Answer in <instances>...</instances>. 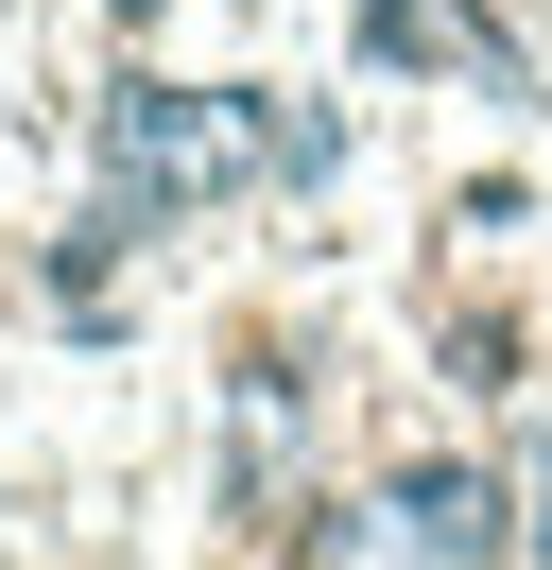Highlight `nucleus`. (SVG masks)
I'll list each match as a JSON object with an SVG mask.
<instances>
[{"mask_svg": "<svg viewBox=\"0 0 552 570\" xmlns=\"http://www.w3.org/2000/svg\"><path fill=\"white\" fill-rule=\"evenodd\" d=\"M379 501H397V535H414V553H432V570H483V553H501V484H483V466H397V484H379Z\"/></svg>", "mask_w": 552, "mask_h": 570, "instance_id": "obj_2", "label": "nucleus"}, {"mask_svg": "<svg viewBox=\"0 0 552 570\" xmlns=\"http://www.w3.org/2000/svg\"><path fill=\"white\" fill-rule=\"evenodd\" d=\"M310 570H414L397 501H310Z\"/></svg>", "mask_w": 552, "mask_h": 570, "instance_id": "obj_3", "label": "nucleus"}, {"mask_svg": "<svg viewBox=\"0 0 552 570\" xmlns=\"http://www.w3.org/2000/svg\"><path fill=\"white\" fill-rule=\"evenodd\" d=\"M363 52H379V70H414V52H432V18H414V0H363Z\"/></svg>", "mask_w": 552, "mask_h": 570, "instance_id": "obj_5", "label": "nucleus"}, {"mask_svg": "<svg viewBox=\"0 0 552 570\" xmlns=\"http://www.w3.org/2000/svg\"><path fill=\"white\" fill-rule=\"evenodd\" d=\"M448 381H466V397H518V328L466 312V328H448Z\"/></svg>", "mask_w": 552, "mask_h": 570, "instance_id": "obj_4", "label": "nucleus"}, {"mask_svg": "<svg viewBox=\"0 0 552 570\" xmlns=\"http://www.w3.org/2000/svg\"><path fill=\"white\" fill-rule=\"evenodd\" d=\"M103 174L121 208H207V190L259 174V87H103Z\"/></svg>", "mask_w": 552, "mask_h": 570, "instance_id": "obj_1", "label": "nucleus"}]
</instances>
